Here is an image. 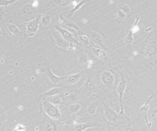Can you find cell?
Returning <instances> with one entry per match:
<instances>
[{
    "instance_id": "e575fe53",
    "label": "cell",
    "mask_w": 157,
    "mask_h": 131,
    "mask_svg": "<svg viewBox=\"0 0 157 131\" xmlns=\"http://www.w3.org/2000/svg\"><path fill=\"white\" fill-rule=\"evenodd\" d=\"M156 114H157V107L154 110V111H153V113H152V117L153 118H154V116H155Z\"/></svg>"
},
{
    "instance_id": "83f0119b",
    "label": "cell",
    "mask_w": 157,
    "mask_h": 131,
    "mask_svg": "<svg viewBox=\"0 0 157 131\" xmlns=\"http://www.w3.org/2000/svg\"><path fill=\"white\" fill-rule=\"evenodd\" d=\"M87 111L89 114L94 115L96 112V107L93 105H90L87 108Z\"/></svg>"
},
{
    "instance_id": "7402d4cb",
    "label": "cell",
    "mask_w": 157,
    "mask_h": 131,
    "mask_svg": "<svg viewBox=\"0 0 157 131\" xmlns=\"http://www.w3.org/2000/svg\"><path fill=\"white\" fill-rule=\"evenodd\" d=\"M85 88L86 89V90L92 91V90H94L95 89V86L92 80L89 79L86 81V83H85Z\"/></svg>"
},
{
    "instance_id": "4316f807",
    "label": "cell",
    "mask_w": 157,
    "mask_h": 131,
    "mask_svg": "<svg viewBox=\"0 0 157 131\" xmlns=\"http://www.w3.org/2000/svg\"><path fill=\"white\" fill-rule=\"evenodd\" d=\"M117 17L118 18H119V19L124 20L127 17V15L125 13L123 12L122 11L119 9V10L117 11Z\"/></svg>"
},
{
    "instance_id": "603a6c76",
    "label": "cell",
    "mask_w": 157,
    "mask_h": 131,
    "mask_svg": "<svg viewBox=\"0 0 157 131\" xmlns=\"http://www.w3.org/2000/svg\"><path fill=\"white\" fill-rule=\"evenodd\" d=\"M57 127L55 124L53 122L47 123L45 128V131H57Z\"/></svg>"
},
{
    "instance_id": "f546056e",
    "label": "cell",
    "mask_w": 157,
    "mask_h": 131,
    "mask_svg": "<svg viewBox=\"0 0 157 131\" xmlns=\"http://www.w3.org/2000/svg\"><path fill=\"white\" fill-rule=\"evenodd\" d=\"M79 60L82 63H86L87 62V58L86 56H82L79 58Z\"/></svg>"
},
{
    "instance_id": "d590c367",
    "label": "cell",
    "mask_w": 157,
    "mask_h": 131,
    "mask_svg": "<svg viewBox=\"0 0 157 131\" xmlns=\"http://www.w3.org/2000/svg\"><path fill=\"white\" fill-rule=\"evenodd\" d=\"M105 131H113L112 128L111 127H108L106 129Z\"/></svg>"
},
{
    "instance_id": "1f68e13d",
    "label": "cell",
    "mask_w": 157,
    "mask_h": 131,
    "mask_svg": "<svg viewBox=\"0 0 157 131\" xmlns=\"http://www.w3.org/2000/svg\"><path fill=\"white\" fill-rule=\"evenodd\" d=\"M32 7L30 6H28L25 8V13L27 14H30L32 12Z\"/></svg>"
},
{
    "instance_id": "ba28073f",
    "label": "cell",
    "mask_w": 157,
    "mask_h": 131,
    "mask_svg": "<svg viewBox=\"0 0 157 131\" xmlns=\"http://www.w3.org/2000/svg\"><path fill=\"white\" fill-rule=\"evenodd\" d=\"M45 74L47 77V78L49 79V80L52 83H57L61 81H63L67 77V76H57L53 73L49 67H48L46 69Z\"/></svg>"
},
{
    "instance_id": "cb8c5ba5",
    "label": "cell",
    "mask_w": 157,
    "mask_h": 131,
    "mask_svg": "<svg viewBox=\"0 0 157 131\" xmlns=\"http://www.w3.org/2000/svg\"><path fill=\"white\" fill-rule=\"evenodd\" d=\"M133 34L132 31L130 30L128 32L126 37H125V41L128 44H131L133 42Z\"/></svg>"
},
{
    "instance_id": "e0dca14e",
    "label": "cell",
    "mask_w": 157,
    "mask_h": 131,
    "mask_svg": "<svg viewBox=\"0 0 157 131\" xmlns=\"http://www.w3.org/2000/svg\"><path fill=\"white\" fill-rule=\"evenodd\" d=\"M86 2V1H80L79 3H78L77 5H76L71 10L70 13L68 15V17H72L73 15V13H75V12L76 11H77L78 10H79Z\"/></svg>"
},
{
    "instance_id": "4dcf8cb0",
    "label": "cell",
    "mask_w": 157,
    "mask_h": 131,
    "mask_svg": "<svg viewBox=\"0 0 157 131\" xmlns=\"http://www.w3.org/2000/svg\"><path fill=\"white\" fill-rule=\"evenodd\" d=\"M14 1H0V5L1 6H6Z\"/></svg>"
},
{
    "instance_id": "4fadbf2b",
    "label": "cell",
    "mask_w": 157,
    "mask_h": 131,
    "mask_svg": "<svg viewBox=\"0 0 157 131\" xmlns=\"http://www.w3.org/2000/svg\"><path fill=\"white\" fill-rule=\"evenodd\" d=\"M83 72H80L79 73L72 74L71 75L67 76L66 78L64 80H65L67 83L69 85H75L79 81L80 78H82V74Z\"/></svg>"
},
{
    "instance_id": "44dd1931",
    "label": "cell",
    "mask_w": 157,
    "mask_h": 131,
    "mask_svg": "<svg viewBox=\"0 0 157 131\" xmlns=\"http://www.w3.org/2000/svg\"><path fill=\"white\" fill-rule=\"evenodd\" d=\"M53 2H55V3L58 6L62 7H66L70 4V1L68 0H57L54 1Z\"/></svg>"
},
{
    "instance_id": "ac0fdd59",
    "label": "cell",
    "mask_w": 157,
    "mask_h": 131,
    "mask_svg": "<svg viewBox=\"0 0 157 131\" xmlns=\"http://www.w3.org/2000/svg\"><path fill=\"white\" fill-rule=\"evenodd\" d=\"M80 44L82 46H88L89 45L90 40L89 38L85 35H82L79 36Z\"/></svg>"
},
{
    "instance_id": "3957f363",
    "label": "cell",
    "mask_w": 157,
    "mask_h": 131,
    "mask_svg": "<svg viewBox=\"0 0 157 131\" xmlns=\"http://www.w3.org/2000/svg\"><path fill=\"white\" fill-rule=\"evenodd\" d=\"M54 27L57 31L59 32L62 37V38H63L67 42L69 43V44H77L81 46L80 43L77 40H76L73 35L68 30L61 27L59 25L55 24L54 25Z\"/></svg>"
},
{
    "instance_id": "52a82bcc",
    "label": "cell",
    "mask_w": 157,
    "mask_h": 131,
    "mask_svg": "<svg viewBox=\"0 0 157 131\" xmlns=\"http://www.w3.org/2000/svg\"><path fill=\"white\" fill-rule=\"evenodd\" d=\"M153 98V95L151 96L150 97L147 98V99H146V102L144 104L139 108V111L141 112L142 115L144 116L145 120L146 121L147 125L148 127H150L151 125V124L148 122V112L150 108V106H149L150 103Z\"/></svg>"
},
{
    "instance_id": "5bb4252c",
    "label": "cell",
    "mask_w": 157,
    "mask_h": 131,
    "mask_svg": "<svg viewBox=\"0 0 157 131\" xmlns=\"http://www.w3.org/2000/svg\"><path fill=\"white\" fill-rule=\"evenodd\" d=\"M60 92H61V89L57 87H54L44 93V95L46 96L47 97H52L53 96L57 95L60 93Z\"/></svg>"
},
{
    "instance_id": "ffe728a7",
    "label": "cell",
    "mask_w": 157,
    "mask_h": 131,
    "mask_svg": "<svg viewBox=\"0 0 157 131\" xmlns=\"http://www.w3.org/2000/svg\"><path fill=\"white\" fill-rule=\"evenodd\" d=\"M51 22V17L49 15H46L44 16L41 19V22L44 26H48Z\"/></svg>"
},
{
    "instance_id": "8fae6325",
    "label": "cell",
    "mask_w": 157,
    "mask_h": 131,
    "mask_svg": "<svg viewBox=\"0 0 157 131\" xmlns=\"http://www.w3.org/2000/svg\"><path fill=\"white\" fill-rule=\"evenodd\" d=\"M54 34L55 40H56V43L57 46L60 47L64 49H67L68 47L70 46V44L69 43L67 42L64 39L62 38L61 35L60 34L59 32H55Z\"/></svg>"
},
{
    "instance_id": "836d02e7",
    "label": "cell",
    "mask_w": 157,
    "mask_h": 131,
    "mask_svg": "<svg viewBox=\"0 0 157 131\" xmlns=\"http://www.w3.org/2000/svg\"><path fill=\"white\" fill-rule=\"evenodd\" d=\"M123 131H133V130L132 129V128L131 126H128V127H126L124 129Z\"/></svg>"
},
{
    "instance_id": "d4e9b609",
    "label": "cell",
    "mask_w": 157,
    "mask_h": 131,
    "mask_svg": "<svg viewBox=\"0 0 157 131\" xmlns=\"http://www.w3.org/2000/svg\"><path fill=\"white\" fill-rule=\"evenodd\" d=\"M81 105L80 104H74L70 106V111L73 113H77L80 110Z\"/></svg>"
},
{
    "instance_id": "9a60e30c",
    "label": "cell",
    "mask_w": 157,
    "mask_h": 131,
    "mask_svg": "<svg viewBox=\"0 0 157 131\" xmlns=\"http://www.w3.org/2000/svg\"><path fill=\"white\" fill-rule=\"evenodd\" d=\"M48 101L54 105H60L62 103V99L58 95L49 97Z\"/></svg>"
},
{
    "instance_id": "30bf717a",
    "label": "cell",
    "mask_w": 157,
    "mask_h": 131,
    "mask_svg": "<svg viewBox=\"0 0 157 131\" xmlns=\"http://www.w3.org/2000/svg\"><path fill=\"white\" fill-rule=\"evenodd\" d=\"M91 36L92 40L94 43L100 48H105L104 44L102 38L98 32L92 31L91 33Z\"/></svg>"
},
{
    "instance_id": "d6a6232c",
    "label": "cell",
    "mask_w": 157,
    "mask_h": 131,
    "mask_svg": "<svg viewBox=\"0 0 157 131\" xmlns=\"http://www.w3.org/2000/svg\"><path fill=\"white\" fill-rule=\"evenodd\" d=\"M9 29L10 30V31L12 32V33H14V32H16V31H18L16 29V27L14 26H11L9 28Z\"/></svg>"
},
{
    "instance_id": "2e32d148",
    "label": "cell",
    "mask_w": 157,
    "mask_h": 131,
    "mask_svg": "<svg viewBox=\"0 0 157 131\" xmlns=\"http://www.w3.org/2000/svg\"><path fill=\"white\" fill-rule=\"evenodd\" d=\"M119 7L121 10L123 12L125 13L126 15L130 14L131 13V7L127 4H121L119 5Z\"/></svg>"
},
{
    "instance_id": "277c9868",
    "label": "cell",
    "mask_w": 157,
    "mask_h": 131,
    "mask_svg": "<svg viewBox=\"0 0 157 131\" xmlns=\"http://www.w3.org/2000/svg\"><path fill=\"white\" fill-rule=\"evenodd\" d=\"M100 80L105 86L107 88H111L115 83V76L112 72L106 70L101 74Z\"/></svg>"
},
{
    "instance_id": "d6986e66",
    "label": "cell",
    "mask_w": 157,
    "mask_h": 131,
    "mask_svg": "<svg viewBox=\"0 0 157 131\" xmlns=\"http://www.w3.org/2000/svg\"><path fill=\"white\" fill-rule=\"evenodd\" d=\"M140 16L138 15L135 16V20L134 24L132 26V28L131 29V30L132 31L133 34L136 33L139 31V27L137 25L138 23L140 20Z\"/></svg>"
},
{
    "instance_id": "7a4b0ae2",
    "label": "cell",
    "mask_w": 157,
    "mask_h": 131,
    "mask_svg": "<svg viewBox=\"0 0 157 131\" xmlns=\"http://www.w3.org/2000/svg\"><path fill=\"white\" fill-rule=\"evenodd\" d=\"M126 86H127V82L124 76L123 75V74L121 73V80H119L117 88V92L118 94L121 106V111L119 112V116H125V118H126L127 116L125 115V113L124 112L122 100H123V96H124Z\"/></svg>"
},
{
    "instance_id": "5b68a950",
    "label": "cell",
    "mask_w": 157,
    "mask_h": 131,
    "mask_svg": "<svg viewBox=\"0 0 157 131\" xmlns=\"http://www.w3.org/2000/svg\"><path fill=\"white\" fill-rule=\"evenodd\" d=\"M40 17L41 16L40 15L28 23L27 24V30L29 36H34L36 33L39 29Z\"/></svg>"
},
{
    "instance_id": "6da1fadb",
    "label": "cell",
    "mask_w": 157,
    "mask_h": 131,
    "mask_svg": "<svg viewBox=\"0 0 157 131\" xmlns=\"http://www.w3.org/2000/svg\"><path fill=\"white\" fill-rule=\"evenodd\" d=\"M43 108L47 116L53 119H58L61 117V112L59 108L48 101L43 102Z\"/></svg>"
},
{
    "instance_id": "9c48e42d",
    "label": "cell",
    "mask_w": 157,
    "mask_h": 131,
    "mask_svg": "<svg viewBox=\"0 0 157 131\" xmlns=\"http://www.w3.org/2000/svg\"><path fill=\"white\" fill-rule=\"evenodd\" d=\"M92 50L94 55L99 58L100 59L104 61H106L108 60V56L104 50L100 47H92L91 48Z\"/></svg>"
},
{
    "instance_id": "8992f818",
    "label": "cell",
    "mask_w": 157,
    "mask_h": 131,
    "mask_svg": "<svg viewBox=\"0 0 157 131\" xmlns=\"http://www.w3.org/2000/svg\"><path fill=\"white\" fill-rule=\"evenodd\" d=\"M103 104L104 107L105 115L108 119L110 121L114 122L117 121L119 116V115L111 107H110L109 105L106 104L103 102Z\"/></svg>"
},
{
    "instance_id": "484cf974",
    "label": "cell",
    "mask_w": 157,
    "mask_h": 131,
    "mask_svg": "<svg viewBox=\"0 0 157 131\" xmlns=\"http://www.w3.org/2000/svg\"><path fill=\"white\" fill-rule=\"evenodd\" d=\"M157 50V47L155 45L152 44L147 48V53L149 55H153L155 54Z\"/></svg>"
},
{
    "instance_id": "7c38bea8",
    "label": "cell",
    "mask_w": 157,
    "mask_h": 131,
    "mask_svg": "<svg viewBox=\"0 0 157 131\" xmlns=\"http://www.w3.org/2000/svg\"><path fill=\"white\" fill-rule=\"evenodd\" d=\"M96 126L97 123L93 121L80 123L76 126V131H84L89 128H95Z\"/></svg>"
},
{
    "instance_id": "f1b7e54d",
    "label": "cell",
    "mask_w": 157,
    "mask_h": 131,
    "mask_svg": "<svg viewBox=\"0 0 157 131\" xmlns=\"http://www.w3.org/2000/svg\"><path fill=\"white\" fill-rule=\"evenodd\" d=\"M26 129V127L22 125L18 124L15 128V131H24Z\"/></svg>"
}]
</instances>
